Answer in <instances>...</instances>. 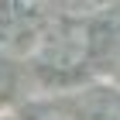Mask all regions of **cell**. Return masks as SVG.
<instances>
[{
	"label": "cell",
	"instance_id": "cell-3",
	"mask_svg": "<svg viewBox=\"0 0 120 120\" xmlns=\"http://www.w3.org/2000/svg\"><path fill=\"white\" fill-rule=\"evenodd\" d=\"M7 31V10H4V0H0V34Z\"/></svg>",
	"mask_w": 120,
	"mask_h": 120
},
{
	"label": "cell",
	"instance_id": "cell-2",
	"mask_svg": "<svg viewBox=\"0 0 120 120\" xmlns=\"http://www.w3.org/2000/svg\"><path fill=\"white\" fill-rule=\"evenodd\" d=\"M38 120H75L72 113H65V110H48V113H41Z\"/></svg>",
	"mask_w": 120,
	"mask_h": 120
},
{
	"label": "cell",
	"instance_id": "cell-1",
	"mask_svg": "<svg viewBox=\"0 0 120 120\" xmlns=\"http://www.w3.org/2000/svg\"><path fill=\"white\" fill-rule=\"evenodd\" d=\"M4 38H24L21 52L48 69H75L89 52V28L75 21H48V24H28V28H7Z\"/></svg>",
	"mask_w": 120,
	"mask_h": 120
}]
</instances>
